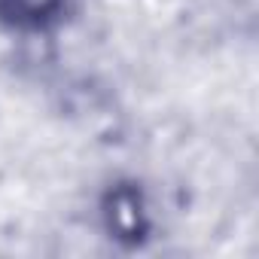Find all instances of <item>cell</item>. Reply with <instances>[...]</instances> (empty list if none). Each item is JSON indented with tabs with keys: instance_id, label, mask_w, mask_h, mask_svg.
Listing matches in <instances>:
<instances>
[{
	"instance_id": "1",
	"label": "cell",
	"mask_w": 259,
	"mask_h": 259,
	"mask_svg": "<svg viewBox=\"0 0 259 259\" xmlns=\"http://www.w3.org/2000/svg\"><path fill=\"white\" fill-rule=\"evenodd\" d=\"M64 10V0H0V19L22 31L46 28Z\"/></svg>"
},
{
	"instance_id": "2",
	"label": "cell",
	"mask_w": 259,
	"mask_h": 259,
	"mask_svg": "<svg viewBox=\"0 0 259 259\" xmlns=\"http://www.w3.org/2000/svg\"><path fill=\"white\" fill-rule=\"evenodd\" d=\"M110 229L119 238H138L147 223H144V210H141V198L135 189H116L110 198V210H107Z\"/></svg>"
}]
</instances>
